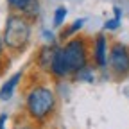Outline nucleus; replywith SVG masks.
Instances as JSON below:
<instances>
[{
  "label": "nucleus",
  "mask_w": 129,
  "mask_h": 129,
  "mask_svg": "<svg viewBox=\"0 0 129 129\" xmlns=\"http://www.w3.org/2000/svg\"><path fill=\"white\" fill-rule=\"evenodd\" d=\"M43 36H45L48 41H54V34H52L50 30H43Z\"/></svg>",
  "instance_id": "2eb2a0df"
},
{
  "label": "nucleus",
  "mask_w": 129,
  "mask_h": 129,
  "mask_svg": "<svg viewBox=\"0 0 129 129\" xmlns=\"http://www.w3.org/2000/svg\"><path fill=\"white\" fill-rule=\"evenodd\" d=\"M14 129H34L29 122H20V124H16L14 125Z\"/></svg>",
  "instance_id": "4468645a"
},
{
  "label": "nucleus",
  "mask_w": 129,
  "mask_h": 129,
  "mask_svg": "<svg viewBox=\"0 0 129 129\" xmlns=\"http://www.w3.org/2000/svg\"><path fill=\"white\" fill-rule=\"evenodd\" d=\"M30 34H32V29H30V23H29V20L25 16L11 14L7 18L6 29H4L2 41H4L6 47L11 48V50L22 52L30 41Z\"/></svg>",
  "instance_id": "f257e3e1"
},
{
  "label": "nucleus",
  "mask_w": 129,
  "mask_h": 129,
  "mask_svg": "<svg viewBox=\"0 0 129 129\" xmlns=\"http://www.w3.org/2000/svg\"><path fill=\"white\" fill-rule=\"evenodd\" d=\"M7 2L13 7H16L18 11H22L23 14H29V16H36L38 9H40L38 0H7Z\"/></svg>",
  "instance_id": "0eeeda50"
},
{
  "label": "nucleus",
  "mask_w": 129,
  "mask_h": 129,
  "mask_svg": "<svg viewBox=\"0 0 129 129\" xmlns=\"http://www.w3.org/2000/svg\"><path fill=\"white\" fill-rule=\"evenodd\" d=\"M84 25V18H81V20H75L74 22V25H70L67 30H63V34H61V38H67V36H70V34H74V32H77L81 27Z\"/></svg>",
  "instance_id": "f8f14e48"
},
{
  "label": "nucleus",
  "mask_w": 129,
  "mask_h": 129,
  "mask_svg": "<svg viewBox=\"0 0 129 129\" xmlns=\"http://www.w3.org/2000/svg\"><path fill=\"white\" fill-rule=\"evenodd\" d=\"M63 57H64V64H67L68 74H77L79 70H83L84 67H88V54H86V43L81 38H74L70 40L67 45L63 47Z\"/></svg>",
  "instance_id": "7ed1b4c3"
},
{
  "label": "nucleus",
  "mask_w": 129,
  "mask_h": 129,
  "mask_svg": "<svg viewBox=\"0 0 129 129\" xmlns=\"http://www.w3.org/2000/svg\"><path fill=\"white\" fill-rule=\"evenodd\" d=\"M108 61L111 70L117 75H124L129 72V48L122 43H115L108 54Z\"/></svg>",
  "instance_id": "20e7f679"
},
{
  "label": "nucleus",
  "mask_w": 129,
  "mask_h": 129,
  "mask_svg": "<svg viewBox=\"0 0 129 129\" xmlns=\"http://www.w3.org/2000/svg\"><path fill=\"white\" fill-rule=\"evenodd\" d=\"M20 79H22V72H16L14 75H11L2 84V88H0V101H4V102L11 101V97L14 95V90H16V86H18Z\"/></svg>",
  "instance_id": "423d86ee"
},
{
  "label": "nucleus",
  "mask_w": 129,
  "mask_h": 129,
  "mask_svg": "<svg viewBox=\"0 0 129 129\" xmlns=\"http://www.w3.org/2000/svg\"><path fill=\"white\" fill-rule=\"evenodd\" d=\"M25 106H27L29 117L41 122L48 115L54 113V109H56V95L47 86H36V88H32L29 91Z\"/></svg>",
  "instance_id": "f03ea898"
},
{
  "label": "nucleus",
  "mask_w": 129,
  "mask_h": 129,
  "mask_svg": "<svg viewBox=\"0 0 129 129\" xmlns=\"http://www.w3.org/2000/svg\"><path fill=\"white\" fill-rule=\"evenodd\" d=\"M50 72L57 77H63V75L68 74L67 64H64V57H63V47L56 48V54H54V59H52V64H50Z\"/></svg>",
  "instance_id": "6e6552de"
},
{
  "label": "nucleus",
  "mask_w": 129,
  "mask_h": 129,
  "mask_svg": "<svg viewBox=\"0 0 129 129\" xmlns=\"http://www.w3.org/2000/svg\"><path fill=\"white\" fill-rule=\"evenodd\" d=\"M93 57H95L97 67L104 68L108 64V41L104 34H99L93 41Z\"/></svg>",
  "instance_id": "39448f33"
},
{
  "label": "nucleus",
  "mask_w": 129,
  "mask_h": 129,
  "mask_svg": "<svg viewBox=\"0 0 129 129\" xmlns=\"http://www.w3.org/2000/svg\"><path fill=\"white\" fill-rule=\"evenodd\" d=\"M2 50H4V41H2V38H0V57H2Z\"/></svg>",
  "instance_id": "dca6fc26"
},
{
  "label": "nucleus",
  "mask_w": 129,
  "mask_h": 129,
  "mask_svg": "<svg viewBox=\"0 0 129 129\" xmlns=\"http://www.w3.org/2000/svg\"><path fill=\"white\" fill-rule=\"evenodd\" d=\"M67 14H68L67 7H64V6H59V7L54 11V27H61V25L64 23V18H67Z\"/></svg>",
  "instance_id": "9d476101"
},
{
  "label": "nucleus",
  "mask_w": 129,
  "mask_h": 129,
  "mask_svg": "<svg viewBox=\"0 0 129 129\" xmlns=\"http://www.w3.org/2000/svg\"><path fill=\"white\" fill-rule=\"evenodd\" d=\"M118 25H120V9L115 7V18L108 20L106 25H104V29H108V30H115V29H118Z\"/></svg>",
  "instance_id": "9b49d317"
},
{
  "label": "nucleus",
  "mask_w": 129,
  "mask_h": 129,
  "mask_svg": "<svg viewBox=\"0 0 129 129\" xmlns=\"http://www.w3.org/2000/svg\"><path fill=\"white\" fill-rule=\"evenodd\" d=\"M75 77H77L79 81H81V79H88V81H91V79H93V74L90 72V68H88V67H84L83 70H79V72L75 74Z\"/></svg>",
  "instance_id": "ddd939ff"
},
{
  "label": "nucleus",
  "mask_w": 129,
  "mask_h": 129,
  "mask_svg": "<svg viewBox=\"0 0 129 129\" xmlns=\"http://www.w3.org/2000/svg\"><path fill=\"white\" fill-rule=\"evenodd\" d=\"M56 48L57 45H47L41 48V52L38 56V64L41 68H48L50 70V64H52V59H54V54H56Z\"/></svg>",
  "instance_id": "1a4fd4ad"
}]
</instances>
